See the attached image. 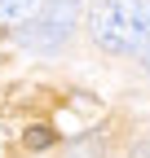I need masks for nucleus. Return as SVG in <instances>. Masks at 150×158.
Listing matches in <instances>:
<instances>
[{"mask_svg":"<svg viewBox=\"0 0 150 158\" xmlns=\"http://www.w3.org/2000/svg\"><path fill=\"white\" fill-rule=\"evenodd\" d=\"M137 62H141V70L150 75V31H146V40H141V48H137Z\"/></svg>","mask_w":150,"mask_h":158,"instance_id":"6","label":"nucleus"},{"mask_svg":"<svg viewBox=\"0 0 150 158\" xmlns=\"http://www.w3.org/2000/svg\"><path fill=\"white\" fill-rule=\"evenodd\" d=\"M44 0H0V22H27Z\"/></svg>","mask_w":150,"mask_h":158,"instance_id":"3","label":"nucleus"},{"mask_svg":"<svg viewBox=\"0 0 150 158\" xmlns=\"http://www.w3.org/2000/svg\"><path fill=\"white\" fill-rule=\"evenodd\" d=\"M58 136H53V127H44V123H35V127H27V136H22V145L27 149H49Z\"/></svg>","mask_w":150,"mask_h":158,"instance_id":"4","label":"nucleus"},{"mask_svg":"<svg viewBox=\"0 0 150 158\" xmlns=\"http://www.w3.org/2000/svg\"><path fill=\"white\" fill-rule=\"evenodd\" d=\"M75 22H80V5H75V0H44V5L18 27V40H22L27 48H35V53H53V48H62L71 40Z\"/></svg>","mask_w":150,"mask_h":158,"instance_id":"2","label":"nucleus"},{"mask_svg":"<svg viewBox=\"0 0 150 158\" xmlns=\"http://www.w3.org/2000/svg\"><path fill=\"white\" fill-rule=\"evenodd\" d=\"M71 158H102V141H97V136L75 141V145H71Z\"/></svg>","mask_w":150,"mask_h":158,"instance_id":"5","label":"nucleus"},{"mask_svg":"<svg viewBox=\"0 0 150 158\" xmlns=\"http://www.w3.org/2000/svg\"><path fill=\"white\" fill-rule=\"evenodd\" d=\"M88 31L106 53H137L150 31V0H97L88 13Z\"/></svg>","mask_w":150,"mask_h":158,"instance_id":"1","label":"nucleus"}]
</instances>
